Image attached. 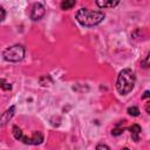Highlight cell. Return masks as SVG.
Returning <instances> with one entry per match:
<instances>
[{"instance_id": "obj_5", "label": "cell", "mask_w": 150, "mask_h": 150, "mask_svg": "<svg viewBox=\"0 0 150 150\" xmlns=\"http://www.w3.org/2000/svg\"><path fill=\"white\" fill-rule=\"evenodd\" d=\"M45 13H46V9H45L43 5L40 2H35L30 9V19L34 21H38L45 15Z\"/></svg>"}, {"instance_id": "obj_7", "label": "cell", "mask_w": 150, "mask_h": 150, "mask_svg": "<svg viewBox=\"0 0 150 150\" xmlns=\"http://www.w3.org/2000/svg\"><path fill=\"white\" fill-rule=\"evenodd\" d=\"M95 2L100 8H112L118 5L120 0H95Z\"/></svg>"}, {"instance_id": "obj_8", "label": "cell", "mask_w": 150, "mask_h": 150, "mask_svg": "<svg viewBox=\"0 0 150 150\" xmlns=\"http://www.w3.org/2000/svg\"><path fill=\"white\" fill-rule=\"evenodd\" d=\"M130 135H131V138L134 142H138L139 141V134H141V127L138 124H132L130 128Z\"/></svg>"}, {"instance_id": "obj_3", "label": "cell", "mask_w": 150, "mask_h": 150, "mask_svg": "<svg viewBox=\"0 0 150 150\" xmlns=\"http://www.w3.org/2000/svg\"><path fill=\"white\" fill-rule=\"evenodd\" d=\"M12 130H13V136H14V138L18 139V141L23 142L25 144L38 145V144H41V143L43 142V135H42V132H40V131H35L30 137H27V136L23 135L22 130H21L19 127H16V125H14V127L12 128Z\"/></svg>"}, {"instance_id": "obj_13", "label": "cell", "mask_w": 150, "mask_h": 150, "mask_svg": "<svg viewBox=\"0 0 150 150\" xmlns=\"http://www.w3.org/2000/svg\"><path fill=\"white\" fill-rule=\"evenodd\" d=\"M5 16H6V11L4 9V7L0 6V22L5 19Z\"/></svg>"}, {"instance_id": "obj_12", "label": "cell", "mask_w": 150, "mask_h": 150, "mask_svg": "<svg viewBox=\"0 0 150 150\" xmlns=\"http://www.w3.org/2000/svg\"><path fill=\"white\" fill-rule=\"evenodd\" d=\"M123 128H115V129H112V131H111V134L114 135V136H118V135H121L122 132H123Z\"/></svg>"}, {"instance_id": "obj_10", "label": "cell", "mask_w": 150, "mask_h": 150, "mask_svg": "<svg viewBox=\"0 0 150 150\" xmlns=\"http://www.w3.org/2000/svg\"><path fill=\"white\" fill-rule=\"evenodd\" d=\"M128 114L131 115V116H138L139 115V109L137 107H129L128 108Z\"/></svg>"}, {"instance_id": "obj_9", "label": "cell", "mask_w": 150, "mask_h": 150, "mask_svg": "<svg viewBox=\"0 0 150 150\" xmlns=\"http://www.w3.org/2000/svg\"><path fill=\"white\" fill-rule=\"evenodd\" d=\"M75 4H76V0H62L60 4V7L63 11H68V9L73 8L75 6Z\"/></svg>"}, {"instance_id": "obj_6", "label": "cell", "mask_w": 150, "mask_h": 150, "mask_svg": "<svg viewBox=\"0 0 150 150\" xmlns=\"http://www.w3.org/2000/svg\"><path fill=\"white\" fill-rule=\"evenodd\" d=\"M14 112H15V107L12 105L9 109H7L5 112H2V114L0 115V128L5 127V125L11 121V118H12L13 115H14Z\"/></svg>"}, {"instance_id": "obj_2", "label": "cell", "mask_w": 150, "mask_h": 150, "mask_svg": "<svg viewBox=\"0 0 150 150\" xmlns=\"http://www.w3.org/2000/svg\"><path fill=\"white\" fill-rule=\"evenodd\" d=\"M136 82V76L134 71L129 68H125L120 71L117 82H116V89L121 95H127L130 93L135 86Z\"/></svg>"}, {"instance_id": "obj_15", "label": "cell", "mask_w": 150, "mask_h": 150, "mask_svg": "<svg viewBox=\"0 0 150 150\" xmlns=\"http://www.w3.org/2000/svg\"><path fill=\"white\" fill-rule=\"evenodd\" d=\"M96 149H110V148L104 144H98V145H96Z\"/></svg>"}, {"instance_id": "obj_14", "label": "cell", "mask_w": 150, "mask_h": 150, "mask_svg": "<svg viewBox=\"0 0 150 150\" xmlns=\"http://www.w3.org/2000/svg\"><path fill=\"white\" fill-rule=\"evenodd\" d=\"M148 59H149V55H146V56H145V60L142 61V66H143L144 68H148V66H149V63H148Z\"/></svg>"}, {"instance_id": "obj_4", "label": "cell", "mask_w": 150, "mask_h": 150, "mask_svg": "<svg viewBox=\"0 0 150 150\" xmlns=\"http://www.w3.org/2000/svg\"><path fill=\"white\" fill-rule=\"evenodd\" d=\"M2 55L4 59L8 62H19L25 57V48L21 45H14L6 48Z\"/></svg>"}, {"instance_id": "obj_16", "label": "cell", "mask_w": 150, "mask_h": 150, "mask_svg": "<svg viewBox=\"0 0 150 150\" xmlns=\"http://www.w3.org/2000/svg\"><path fill=\"white\" fill-rule=\"evenodd\" d=\"M146 97H149V91L146 90L145 93H144V95H143V98H146Z\"/></svg>"}, {"instance_id": "obj_11", "label": "cell", "mask_w": 150, "mask_h": 150, "mask_svg": "<svg viewBox=\"0 0 150 150\" xmlns=\"http://www.w3.org/2000/svg\"><path fill=\"white\" fill-rule=\"evenodd\" d=\"M0 88H2L4 90H11L12 86L9 83H7L5 79H0Z\"/></svg>"}, {"instance_id": "obj_1", "label": "cell", "mask_w": 150, "mask_h": 150, "mask_svg": "<svg viewBox=\"0 0 150 150\" xmlns=\"http://www.w3.org/2000/svg\"><path fill=\"white\" fill-rule=\"evenodd\" d=\"M104 16L105 15L102 11H91L88 8H80L75 14L77 22L87 27H91V26H96L101 23Z\"/></svg>"}]
</instances>
